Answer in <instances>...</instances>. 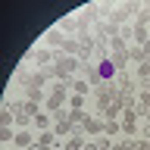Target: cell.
I'll return each instance as SVG.
<instances>
[{"label":"cell","mask_w":150,"mask_h":150,"mask_svg":"<svg viewBox=\"0 0 150 150\" xmlns=\"http://www.w3.org/2000/svg\"><path fill=\"white\" fill-rule=\"evenodd\" d=\"M84 144H88L84 134H81V131H75V134H69V138L63 141V150H84Z\"/></svg>","instance_id":"obj_7"},{"label":"cell","mask_w":150,"mask_h":150,"mask_svg":"<svg viewBox=\"0 0 150 150\" xmlns=\"http://www.w3.org/2000/svg\"><path fill=\"white\" fill-rule=\"evenodd\" d=\"M13 138H16V131H13V128H0V141L13 144Z\"/></svg>","instance_id":"obj_16"},{"label":"cell","mask_w":150,"mask_h":150,"mask_svg":"<svg viewBox=\"0 0 150 150\" xmlns=\"http://www.w3.org/2000/svg\"><path fill=\"white\" fill-rule=\"evenodd\" d=\"M134 9H138V3H122V6H112L110 9V16H106V22H112V25H125V22H128V16L131 13H134Z\"/></svg>","instance_id":"obj_3"},{"label":"cell","mask_w":150,"mask_h":150,"mask_svg":"<svg viewBox=\"0 0 150 150\" xmlns=\"http://www.w3.org/2000/svg\"><path fill=\"white\" fill-rule=\"evenodd\" d=\"M13 119H16V112L6 106V110L0 112V128H13Z\"/></svg>","instance_id":"obj_12"},{"label":"cell","mask_w":150,"mask_h":150,"mask_svg":"<svg viewBox=\"0 0 150 150\" xmlns=\"http://www.w3.org/2000/svg\"><path fill=\"white\" fill-rule=\"evenodd\" d=\"M138 134V122H122V138H134Z\"/></svg>","instance_id":"obj_13"},{"label":"cell","mask_w":150,"mask_h":150,"mask_svg":"<svg viewBox=\"0 0 150 150\" xmlns=\"http://www.w3.org/2000/svg\"><path fill=\"white\" fill-rule=\"evenodd\" d=\"M31 128H38V131H47V128H50V112H44V110H41V112L35 116V119H31Z\"/></svg>","instance_id":"obj_8"},{"label":"cell","mask_w":150,"mask_h":150,"mask_svg":"<svg viewBox=\"0 0 150 150\" xmlns=\"http://www.w3.org/2000/svg\"><path fill=\"white\" fill-rule=\"evenodd\" d=\"M144 138H150V110L144 112Z\"/></svg>","instance_id":"obj_17"},{"label":"cell","mask_w":150,"mask_h":150,"mask_svg":"<svg viewBox=\"0 0 150 150\" xmlns=\"http://www.w3.org/2000/svg\"><path fill=\"white\" fill-rule=\"evenodd\" d=\"M103 116H84V122H81V134L84 138H100L103 134Z\"/></svg>","instance_id":"obj_4"},{"label":"cell","mask_w":150,"mask_h":150,"mask_svg":"<svg viewBox=\"0 0 150 150\" xmlns=\"http://www.w3.org/2000/svg\"><path fill=\"white\" fill-rule=\"evenodd\" d=\"M38 144H47V147H53V144H56V134H53V131H41V134H38Z\"/></svg>","instance_id":"obj_14"},{"label":"cell","mask_w":150,"mask_h":150,"mask_svg":"<svg viewBox=\"0 0 150 150\" xmlns=\"http://www.w3.org/2000/svg\"><path fill=\"white\" fill-rule=\"evenodd\" d=\"M38 141H35V134L28 128H22V131H16V138H13V147L16 150H28V147H35Z\"/></svg>","instance_id":"obj_6"},{"label":"cell","mask_w":150,"mask_h":150,"mask_svg":"<svg viewBox=\"0 0 150 150\" xmlns=\"http://www.w3.org/2000/svg\"><path fill=\"white\" fill-rule=\"evenodd\" d=\"M88 91H91L88 78H72V94H88Z\"/></svg>","instance_id":"obj_10"},{"label":"cell","mask_w":150,"mask_h":150,"mask_svg":"<svg viewBox=\"0 0 150 150\" xmlns=\"http://www.w3.org/2000/svg\"><path fill=\"white\" fill-rule=\"evenodd\" d=\"M84 103H88L84 94H69V110H84Z\"/></svg>","instance_id":"obj_11"},{"label":"cell","mask_w":150,"mask_h":150,"mask_svg":"<svg viewBox=\"0 0 150 150\" xmlns=\"http://www.w3.org/2000/svg\"><path fill=\"white\" fill-rule=\"evenodd\" d=\"M28 150H50L47 144H35V147H28Z\"/></svg>","instance_id":"obj_18"},{"label":"cell","mask_w":150,"mask_h":150,"mask_svg":"<svg viewBox=\"0 0 150 150\" xmlns=\"http://www.w3.org/2000/svg\"><path fill=\"white\" fill-rule=\"evenodd\" d=\"M134 44H144V41H150V31H147V25H134V38H131Z\"/></svg>","instance_id":"obj_9"},{"label":"cell","mask_w":150,"mask_h":150,"mask_svg":"<svg viewBox=\"0 0 150 150\" xmlns=\"http://www.w3.org/2000/svg\"><path fill=\"white\" fill-rule=\"evenodd\" d=\"M150 22V6H141L138 9V25H147Z\"/></svg>","instance_id":"obj_15"},{"label":"cell","mask_w":150,"mask_h":150,"mask_svg":"<svg viewBox=\"0 0 150 150\" xmlns=\"http://www.w3.org/2000/svg\"><path fill=\"white\" fill-rule=\"evenodd\" d=\"M69 103V84H53V91H47V100H44V112H59V106Z\"/></svg>","instance_id":"obj_1"},{"label":"cell","mask_w":150,"mask_h":150,"mask_svg":"<svg viewBox=\"0 0 150 150\" xmlns=\"http://www.w3.org/2000/svg\"><path fill=\"white\" fill-rule=\"evenodd\" d=\"M66 35L59 31V28H50V31H44L41 35V41H38V47H63Z\"/></svg>","instance_id":"obj_5"},{"label":"cell","mask_w":150,"mask_h":150,"mask_svg":"<svg viewBox=\"0 0 150 150\" xmlns=\"http://www.w3.org/2000/svg\"><path fill=\"white\" fill-rule=\"evenodd\" d=\"M78 69H81V59H78V56H66L63 53L53 63V75H56V78H75Z\"/></svg>","instance_id":"obj_2"}]
</instances>
